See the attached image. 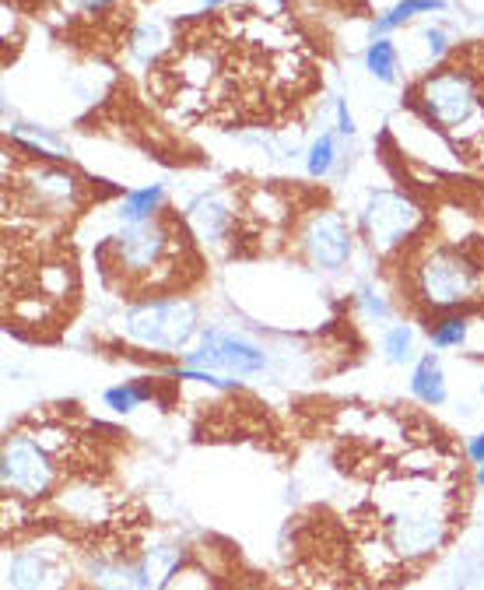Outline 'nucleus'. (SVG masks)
Returning a JSON list of instances; mask_svg holds the SVG:
<instances>
[{
  "label": "nucleus",
  "instance_id": "f257e3e1",
  "mask_svg": "<svg viewBox=\"0 0 484 590\" xmlns=\"http://www.w3.org/2000/svg\"><path fill=\"white\" fill-rule=\"evenodd\" d=\"M376 510L386 545L400 562H418L446 545L453 503L432 478H400L383 485V492H376Z\"/></svg>",
  "mask_w": 484,
  "mask_h": 590
},
{
  "label": "nucleus",
  "instance_id": "f03ea898",
  "mask_svg": "<svg viewBox=\"0 0 484 590\" xmlns=\"http://www.w3.org/2000/svg\"><path fill=\"white\" fill-rule=\"evenodd\" d=\"M425 116L463 148L484 141V92L470 71H439L418 92Z\"/></svg>",
  "mask_w": 484,
  "mask_h": 590
},
{
  "label": "nucleus",
  "instance_id": "7ed1b4c3",
  "mask_svg": "<svg viewBox=\"0 0 484 590\" xmlns=\"http://www.w3.org/2000/svg\"><path fill=\"white\" fill-rule=\"evenodd\" d=\"M414 292L432 310L484 303V260L456 246L428 250L414 267Z\"/></svg>",
  "mask_w": 484,
  "mask_h": 590
},
{
  "label": "nucleus",
  "instance_id": "20e7f679",
  "mask_svg": "<svg viewBox=\"0 0 484 590\" xmlns=\"http://www.w3.org/2000/svg\"><path fill=\"white\" fill-rule=\"evenodd\" d=\"M102 250L113 253V267L137 285H169L176 278L172 264L179 260V239L162 218L127 225Z\"/></svg>",
  "mask_w": 484,
  "mask_h": 590
},
{
  "label": "nucleus",
  "instance_id": "39448f33",
  "mask_svg": "<svg viewBox=\"0 0 484 590\" xmlns=\"http://www.w3.org/2000/svg\"><path fill=\"white\" fill-rule=\"evenodd\" d=\"M60 478V457L50 454L36 439V432H15L4 443L0 457V482L18 499H43Z\"/></svg>",
  "mask_w": 484,
  "mask_h": 590
},
{
  "label": "nucleus",
  "instance_id": "423d86ee",
  "mask_svg": "<svg viewBox=\"0 0 484 590\" xmlns=\"http://www.w3.org/2000/svg\"><path fill=\"white\" fill-rule=\"evenodd\" d=\"M123 334L144 348L176 352L197 334V310L186 299H151L123 317Z\"/></svg>",
  "mask_w": 484,
  "mask_h": 590
},
{
  "label": "nucleus",
  "instance_id": "0eeeda50",
  "mask_svg": "<svg viewBox=\"0 0 484 590\" xmlns=\"http://www.w3.org/2000/svg\"><path fill=\"white\" fill-rule=\"evenodd\" d=\"M15 190L22 211L32 218H67L81 204V180L60 166L25 169Z\"/></svg>",
  "mask_w": 484,
  "mask_h": 590
},
{
  "label": "nucleus",
  "instance_id": "6e6552de",
  "mask_svg": "<svg viewBox=\"0 0 484 590\" xmlns=\"http://www.w3.org/2000/svg\"><path fill=\"white\" fill-rule=\"evenodd\" d=\"M421 208L400 190H376L362 211V229L376 253H393L418 232Z\"/></svg>",
  "mask_w": 484,
  "mask_h": 590
},
{
  "label": "nucleus",
  "instance_id": "1a4fd4ad",
  "mask_svg": "<svg viewBox=\"0 0 484 590\" xmlns=\"http://www.w3.org/2000/svg\"><path fill=\"white\" fill-rule=\"evenodd\" d=\"M190 369H211V373H232V376H253L264 369V352L257 345L232 334L207 331L193 352H186Z\"/></svg>",
  "mask_w": 484,
  "mask_h": 590
},
{
  "label": "nucleus",
  "instance_id": "9d476101",
  "mask_svg": "<svg viewBox=\"0 0 484 590\" xmlns=\"http://www.w3.org/2000/svg\"><path fill=\"white\" fill-rule=\"evenodd\" d=\"M302 250H306V257L316 267H327V271H337V267L348 264L351 232L344 225V218L337 211H316V215H309V222L302 225Z\"/></svg>",
  "mask_w": 484,
  "mask_h": 590
},
{
  "label": "nucleus",
  "instance_id": "9b49d317",
  "mask_svg": "<svg viewBox=\"0 0 484 590\" xmlns=\"http://www.w3.org/2000/svg\"><path fill=\"white\" fill-rule=\"evenodd\" d=\"M8 587L11 590H60L64 569L46 552H18L8 559Z\"/></svg>",
  "mask_w": 484,
  "mask_h": 590
},
{
  "label": "nucleus",
  "instance_id": "f8f14e48",
  "mask_svg": "<svg viewBox=\"0 0 484 590\" xmlns=\"http://www.w3.org/2000/svg\"><path fill=\"white\" fill-rule=\"evenodd\" d=\"M186 222L197 232V239L218 243V239H225L228 225H232V208H228L221 194H204L186 208Z\"/></svg>",
  "mask_w": 484,
  "mask_h": 590
},
{
  "label": "nucleus",
  "instance_id": "ddd939ff",
  "mask_svg": "<svg viewBox=\"0 0 484 590\" xmlns=\"http://www.w3.org/2000/svg\"><path fill=\"white\" fill-rule=\"evenodd\" d=\"M179 566H183V555H179V548H169V545L148 548V552H144V559L134 566L137 590H165L172 576H176Z\"/></svg>",
  "mask_w": 484,
  "mask_h": 590
},
{
  "label": "nucleus",
  "instance_id": "4468645a",
  "mask_svg": "<svg viewBox=\"0 0 484 590\" xmlns=\"http://www.w3.org/2000/svg\"><path fill=\"white\" fill-rule=\"evenodd\" d=\"M60 506L78 524H102L109 517L106 492H99L95 485H71V489H64L60 492Z\"/></svg>",
  "mask_w": 484,
  "mask_h": 590
},
{
  "label": "nucleus",
  "instance_id": "2eb2a0df",
  "mask_svg": "<svg viewBox=\"0 0 484 590\" xmlns=\"http://www.w3.org/2000/svg\"><path fill=\"white\" fill-rule=\"evenodd\" d=\"M411 394L421 404H442L446 401V373H442V362L432 352L421 355V362L414 366L411 376Z\"/></svg>",
  "mask_w": 484,
  "mask_h": 590
},
{
  "label": "nucleus",
  "instance_id": "dca6fc26",
  "mask_svg": "<svg viewBox=\"0 0 484 590\" xmlns=\"http://www.w3.org/2000/svg\"><path fill=\"white\" fill-rule=\"evenodd\" d=\"M162 187H144V190H130L127 197H123L120 204V218L127 225H137V222H148V218H155L158 204H162Z\"/></svg>",
  "mask_w": 484,
  "mask_h": 590
},
{
  "label": "nucleus",
  "instance_id": "f3484780",
  "mask_svg": "<svg viewBox=\"0 0 484 590\" xmlns=\"http://www.w3.org/2000/svg\"><path fill=\"white\" fill-rule=\"evenodd\" d=\"M439 8H442V0H400L397 8L379 18L376 32H390V29H397V25L411 22L414 15H428V11H439Z\"/></svg>",
  "mask_w": 484,
  "mask_h": 590
},
{
  "label": "nucleus",
  "instance_id": "a211bd4d",
  "mask_svg": "<svg viewBox=\"0 0 484 590\" xmlns=\"http://www.w3.org/2000/svg\"><path fill=\"white\" fill-rule=\"evenodd\" d=\"M365 67H369L379 81H393V71H397V50H393V43L376 39V43L365 50Z\"/></svg>",
  "mask_w": 484,
  "mask_h": 590
},
{
  "label": "nucleus",
  "instance_id": "6ab92c4d",
  "mask_svg": "<svg viewBox=\"0 0 484 590\" xmlns=\"http://www.w3.org/2000/svg\"><path fill=\"white\" fill-rule=\"evenodd\" d=\"M92 580L99 590H134L137 587V576L127 573L123 566H116V562H95Z\"/></svg>",
  "mask_w": 484,
  "mask_h": 590
},
{
  "label": "nucleus",
  "instance_id": "aec40b11",
  "mask_svg": "<svg viewBox=\"0 0 484 590\" xmlns=\"http://www.w3.org/2000/svg\"><path fill=\"white\" fill-rule=\"evenodd\" d=\"M467 320L463 317H442L439 324H435L432 331V345L435 348H453V345H463L467 341Z\"/></svg>",
  "mask_w": 484,
  "mask_h": 590
},
{
  "label": "nucleus",
  "instance_id": "412c9836",
  "mask_svg": "<svg viewBox=\"0 0 484 590\" xmlns=\"http://www.w3.org/2000/svg\"><path fill=\"white\" fill-rule=\"evenodd\" d=\"M334 159H337V144L330 134H323L320 141L309 148V176H327L330 169H334Z\"/></svg>",
  "mask_w": 484,
  "mask_h": 590
},
{
  "label": "nucleus",
  "instance_id": "4be33fe9",
  "mask_svg": "<svg viewBox=\"0 0 484 590\" xmlns=\"http://www.w3.org/2000/svg\"><path fill=\"white\" fill-rule=\"evenodd\" d=\"M411 345H414V331L411 327H390V334H386L383 348H386V359L390 362H407L411 359Z\"/></svg>",
  "mask_w": 484,
  "mask_h": 590
},
{
  "label": "nucleus",
  "instance_id": "5701e85b",
  "mask_svg": "<svg viewBox=\"0 0 484 590\" xmlns=\"http://www.w3.org/2000/svg\"><path fill=\"white\" fill-rule=\"evenodd\" d=\"M148 397V390L144 387H134V383H123V387H113V390H106V404L113 411H120V415H127V411H134L137 404Z\"/></svg>",
  "mask_w": 484,
  "mask_h": 590
},
{
  "label": "nucleus",
  "instance_id": "b1692460",
  "mask_svg": "<svg viewBox=\"0 0 484 590\" xmlns=\"http://www.w3.org/2000/svg\"><path fill=\"white\" fill-rule=\"evenodd\" d=\"M165 590H214V580L200 566H179Z\"/></svg>",
  "mask_w": 484,
  "mask_h": 590
},
{
  "label": "nucleus",
  "instance_id": "393cba45",
  "mask_svg": "<svg viewBox=\"0 0 484 590\" xmlns=\"http://www.w3.org/2000/svg\"><path fill=\"white\" fill-rule=\"evenodd\" d=\"M176 380H197V383H207V387H218V390H228L235 380H225V376L211 373V369H176Z\"/></svg>",
  "mask_w": 484,
  "mask_h": 590
},
{
  "label": "nucleus",
  "instance_id": "a878e982",
  "mask_svg": "<svg viewBox=\"0 0 484 590\" xmlns=\"http://www.w3.org/2000/svg\"><path fill=\"white\" fill-rule=\"evenodd\" d=\"M337 130H341L344 137L355 134V120H351V113H348V106H344V102H337Z\"/></svg>",
  "mask_w": 484,
  "mask_h": 590
},
{
  "label": "nucleus",
  "instance_id": "bb28decb",
  "mask_svg": "<svg viewBox=\"0 0 484 590\" xmlns=\"http://www.w3.org/2000/svg\"><path fill=\"white\" fill-rule=\"evenodd\" d=\"M71 8H78V11H88V15H95V11H106L113 0H67Z\"/></svg>",
  "mask_w": 484,
  "mask_h": 590
},
{
  "label": "nucleus",
  "instance_id": "cd10ccee",
  "mask_svg": "<svg viewBox=\"0 0 484 590\" xmlns=\"http://www.w3.org/2000/svg\"><path fill=\"white\" fill-rule=\"evenodd\" d=\"M425 39H428V53H432V57H442V53H446V36H442V32L428 29Z\"/></svg>",
  "mask_w": 484,
  "mask_h": 590
},
{
  "label": "nucleus",
  "instance_id": "c85d7f7f",
  "mask_svg": "<svg viewBox=\"0 0 484 590\" xmlns=\"http://www.w3.org/2000/svg\"><path fill=\"white\" fill-rule=\"evenodd\" d=\"M467 454H470V461H474V464H484V432H481V436L470 439Z\"/></svg>",
  "mask_w": 484,
  "mask_h": 590
},
{
  "label": "nucleus",
  "instance_id": "c756f323",
  "mask_svg": "<svg viewBox=\"0 0 484 590\" xmlns=\"http://www.w3.org/2000/svg\"><path fill=\"white\" fill-rule=\"evenodd\" d=\"M362 299H365V310L376 313V317H386V303H383V299H372V292H362Z\"/></svg>",
  "mask_w": 484,
  "mask_h": 590
},
{
  "label": "nucleus",
  "instance_id": "7c9ffc66",
  "mask_svg": "<svg viewBox=\"0 0 484 590\" xmlns=\"http://www.w3.org/2000/svg\"><path fill=\"white\" fill-rule=\"evenodd\" d=\"M221 4H228V0H204V8H221Z\"/></svg>",
  "mask_w": 484,
  "mask_h": 590
},
{
  "label": "nucleus",
  "instance_id": "2f4dec72",
  "mask_svg": "<svg viewBox=\"0 0 484 590\" xmlns=\"http://www.w3.org/2000/svg\"><path fill=\"white\" fill-rule=\"evenodd\" d=\"M477 482L484 485V464H477Z\"/></svg>",
  "mask_w": 484,
  "mask_h": 590
}]
</instances>
